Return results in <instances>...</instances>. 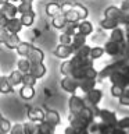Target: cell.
<instances>
[{"label":"cell","mask_w":129,"mask_h":134,"mask_svg":"<svg viewBox=\"0 0 129 134\" xmlns=\"http://www.w3.org/2000/svg\"><path fill=\"white\" fill-rule=\"evenodd\" d=\"M58 41H60V45H65V46H71L72 43V36L67 35V34L62 32L60 36H58Z\"/></svg>","instance_id":"f35d334b"},{"label":"cell","mask_w":129,"mask_h":134,"mask_svg":"<svg viewBox=\"0 0 129 134\" xmlns=\"http://www.w3.org/2000/svg\"><path fill=\"white\" fill-rule=\"evenodd\" d=\"M128 14H129V11H128Z\"/></svg>","instance_id":"91938a15"},{"label":"cell","mask_w":129,"mask_h":134,"mask_svg":"<svg viewBox=\"0 0 129 134\" xmlns=\"http://www.w3.org/2000/svg\"><path fill=\"white\" fill-rule=\"evenodd\" d=\"M89 53H90V46L89 45H83L82 48H79L78 50H75V56L78 59H89Z\"/></svg>","instance_id":"836d02e7"},{"label":"cell","mask_w":129,"mask_h":134,"mask_svg":"<svg viewBox=\"0 0 129 134\" xmlns=\"http://www.w3.org/2000/svg\"><path fill=\"white\" fill-rule=\"evenodd\" d=\"M11 129V123L7 119H2L0 120V134H7Z\"/></svg>","instance_id":"74e56055"},{"label":"cell","mask_w":129,"mask_h":134,"mask_svg":"<svg viewBox=\"0 0 129 134\" xmlns=\"http://www.w3.org/2000/svg\"><path fill=\"white\" fill-rule=\"evenodd\" d=\"M47 71V67L44 66V63H31V67H29V74H32L36 80L42 78Z\"/></svg>","instance_id":"9c48e42d"},{"label":"cell","mask_w":129,"mask_h":134,"mask_svg":"<svg viewBox=\"0 0 129 134\" xmlns=\"http://www.w3.org/2000/svg\"><path fill=\"white\" fill-rule=\"evenodd\" d=\"M72 70H74V66H72V63H71L69 59H68V60H64V62H62L60 71H61V74L64 75V77H71Z\"/></svg>","instance_id":"1f68e13d"},{"label":"cell","mask_w":129,"mask_h":134,"mask_svg":"<svg viewBox=\"0 0 129 134\" xmlns=\"http://www.w3.org/2000/svg\"><path fill=\"white\" fill-rule=\"evenodd\" d=\"M96 84H97V80H90V78H86V80H78V88L81 91H83L85 94H87L89 91L94 90L96 88Z\"/></svg>","instance_id":"4fadbf2b"},{"label":"cell","mask_w":129,"mask_h":134,"mask_svg":"<svg viewBox=\"0 0 129 134\" xmlns=\"http://www.w3.org/2000/svg\"><path fill=\"white\" fill-rule=\"evenodd\" d=\"M54 54H56V57L58 59H64V60H68V59L72 57L74 54V50L71 46H65V45H58L56 50H54Z\"/></svg>","instance_id":"ba28073f"},{"label":"cell","mask_w":129,"mask_h":134,"mask_svg":"<svg viewBox=\"0 0 129 134\" xmlns=\"http://www.w3.org/2000/svg\"><path fill=\"white\" fill-rule=\"evenodd\" d=\"M21 24L22 27H31V25L35 23V11L32 13H27V14H21Z\"/></svg>","instance_id":"f546056e"},{"label":"cell","mask_w":129,"mask_h":134,"mask_svg":"<svg viewBox=\"0 0 129 134\" xmlns=\"http://www.w3.org/2000/svg\"><path fill=\"white\" fill-rule=\"evenodd\" d=\"M8 36H10V32L6 28H0V43H4Z\"/></svg>","instance_id":"7bdbcfd3"},{"label":"cell","mask_w":129,"mask_h":134,"mask_svg":"<svg viewBox=\"0 0 129 134\" xmlns=\"http://www.w3.org/2000/svg\"><path fill=\"white\" fill-rule=\"evenodd\" d=\"M103 48H104V52L111 57H115V59L126 57V50H128L126 43H115L112 41H107Z\"/></svg>","instance_id":"6da1fadb"},{"label":"cell","mask_w":129,"mask_h":134,"mask_svg":"<svg viewBox=\"0 0 129 134\" xmlns=\"http://www.w3.org/2000/svg\"><path fill=\"white\" fill-rule=\"evenodd\" d=\"M85 106H86V102L83 98H81V96L76 95V94L71 95V98L68 100L69 115H78V113H81L83 109H85Z\"/></svg>","instance_id":"3957f363"},{"label":"cell","mask_w":129,"mask_h":134,"mask_svg":"<svg viewBox=\"0 0 129 134\" xmlns=\"http://www.w3.org/2000/svg\"><path fill=\"white\" fill-rule=\"evenodd\" d=\"M118 100H119V103L121 105H124V106H129V96L128 95H121L119 98H118Z\"/></svg>","instance_id":"bcb514c9"},{"label":"cell","mask_w":129,"mask_h":134,"mask_svg":"<svg viewBox=\"0 0 129 134\" xmlns=\"http://www.w3.org/2000/svg\"><path fill=\"white\" fill-rule=\"evenodd\" d=\"M3 119V116H2V113H0V120H2Z\"/></svg>","instance_id":"9f6ffc18"},{"label":"cell","mask_w":129,"mask_h":134,"mask_svg":"<svg viewBox=\"0 0 129 134\" xmlns=\"http://www.w3.org/2000/svg\"><path fill=\"white\" fill-rule=\"evenodd\" d=\"M82 131L79 129H76V127H74V126H68V127L65 129V131H64V134H81Z\"/></svg>","instance_id":"f6af8a7d"},{"label":"cell","mask_w":129,"mask_h":134,"mask_svg":"<svg viewBox=\"0 0 129 134\" xmlns=\"http://www.w3.org/2000/svg\"><path fill=\"white\" fill-rule=\"evenodd\" d=\"M10 3H17V2H22V0H8Z\"/></svg>","instance_id":"f5cc1de1"},{"label":"cell","mask_w":129,"mask_h":134,"mask_svg":"<svg viewBox=\"0 0 129 134\" xmlns=\"http://www.w3.org/2000/svg\"><path fill=\"white\" fill-rule=\"evenodd\" d=\"M110 41L115 42V43H125V31H124V28L117 27L115 29H112L111 35H110Z\"/></svg>","instance_id":"e0dca14e"},{"label":"cell","mask_w":129,"mask_h":134,"mask_svg":"<svg viewBox=\"0 0 129 134\" xmlns=\"http://www.w3.org/2000/svg\"><path fill=\"white\" fill-rule=\"evenodd\" d=\"M101 98H103V91L101 90H92L89 91L87 94H85V102L86 105H90V106H97V105L101 102Z\"/></svg>","instance_id":"5b68a950"},{"label":"cell","mask_w":129,"mask_h":134,"mask_svg":"<svg viewBox=\"0 0 129 134\" xmlns=\"http://www.w3.org/2000/svg\"><path fill=\"white\" fill-rule=\"evenodd\" d=\"M18 8V13L20 14H27V13H32L33 11V4H32V0H22L20 3V6H17Z\"/></svg>","instance_id":"4316f807"},{"label":"cell","mask_w":129,"mask_h":134,"mask_svg":"<svg viewBox=\"0 0 129 134\" xmlns=\"http://www.w3.org/2000/svg\"><path fill=\"white\" fill-rule=\"evenodd\" d=\"M46 14L49 17H56L58 14H61V6L56 2H51V3H47L46 4Z\"/></svg>","instance_id":"ffe728a7"},{"label":"cell","mask_w":129,"mask_h":134,"mask_svg":"<svg viewBox=\"0 0 129 134\" xmlns=\"http://www.w3.org/2000/svg\"><path fill=\"white\" fill-rule=\"evenodd\" d=\"M126 57L129 59V46H128V50H126Z\"/></svg>","instance_id":"11a10c76"},{"label":"cell","mask_w":129,"mask_h":134,"mask_svg":"<svg viewBox=\"0 0 129 134\" xmlns=\"http://www.w3.org/2000/svg\"><path fill=\"white\" fill-rule=\"evenodd\" d=\"M8 81H10V84L12 87H17V85H21L22 84V73L18 70H14L11 71V74L8 75Z\"/></svg>","instance_id":"7402d4cb"},{"label":"cell","mask_w":129,"mask_h":134,"mask_svg":"<svg viewBox=\"0 0 129 134\" xmlns=\"http://www.w3.org/2000/svg\"><path fill=\"white\" fill-rule=\"evenodd\" d=\"M2 15H3V14H2V11H0V17H2Z\"/></svg>","instance_id":"6f0895ef"},{"label":"cell","mask_w":129,"mask_h":134,"mask_svg":"<svg viewBox=\"0 0 129 134\" xmlns=\"http://www.w3.org/2000/svg\"><path fill=\"white\" fill-rule=\"evenodd\" d=\"M72 4H74V3H68V2L60 4V6H61V14H67L68 11L72 10Z\"/></svg>","instance_id":"ee69618b"},{"label":"cell","mask_w":129,"mask_h":134,"mask_svg":"<svg viewBox=\"0 0 129 134\" xmlns=\"http://www.w3.org/2000/svg\"><path fill=\"white\" fill-rule=\"evenodd\" d=\"M119 8H121V11H129V0H124Z\"/></svg>","instance_id":"c3c4849f"},{"label":"cell","mask_w":129,"mask_h":134,"mask_svg":"<svg viewBox=\"0 0 129 134\" xmlns=\"http://www.w3.org/2000/svg\"><path fill=\"white\" fill-rule=\"evenodd\" d=\"M117 126L124 130H129V116H125V117H121V119H118V121H117Z\"/></svg>","instance_id":"ab89813d"},{"label":"cell","mask_w":129,"mask_h":134,"mask_svg":"<svg viewBox=\"0 0 129 134\" xmlns=\"http://www.w3.org/2000/svg\"><path fill=\"white\" fill-rule=\"evenodd\" d=\"M108 78H110L111 84H115V85H119V87H122V88H128L129 87L126 78H125L124 75L119 73V71H114V73H112Z\"/></svg>","instance_id":"9a60e30c"},{"label":"cell","mask_w":129,"mask_h":134,"mask_svg":"<svg viewBox=\"0 0 129 134\" xmlns=\"http://www.w3.org/2000/svg\"><path fill=\"white\" fill-rule=\"evenodd\" d=\"M97 117H100V120L106 124H110L112 127L117 126V121H118V117H117L115 112H111L108 109H99V115Z\"/></svg>","instance_id":"277c9868"},{"label":"cell","mask_w":129,"mask_h":134,"mask_svg":"<svg viewBox=\"0 0 129 134\" xmlns=\"http://www.w3.org/2000/svg\"><path fill=\"white\" fill-rule=\"evenodd\" d=\"M27 59H28L31 63H43V60H44V53L42 52L39 48H35V46H33V48L31 49V52L28 53Z\"/></svg>","instance_id":"7c38bea8"},{"label":"cell","mask_w":129,"mask_h":134,"mask_svg":"<svg viewBox=\"0 0 129 134\" xmlns=\"http://www.w3.org/2000/svg\"><path fill=\"white\" fill-rule=\"evenodd\" d=\"M6 29L10 34H14V35H17V34L21 32V29H22V24H21L20 18H10L8 20V23L6 25Z\"/></svg>","instance_id":"5bb4252c"},{"label":"cell","mask_w":129,"mask_h":134,"mask_svg":"<svg viewBox=\"0 0 129 134\" xmlns=\"http://www.w3.org/2000/svg\"><path fill=\"white\" fill-rule=\"evenodd\" d=\"M100 27L101 29H108V31H112L117 27H119V23L115 20H110V18H103L100 20Z\"/></svg>","instance_id":"484cf974"},{"label":"cell","mask_w":129,"mask_h":134,"mask_svg":"<svg viewBox=\"0 0 129 134\" xmlns=\"http://www.w3.org/2000/svg\"><path fill=\"white\" fill-rule=\"evenodd\" d=\"M64 15H65V18H67V23H78V21H79L78 14L74 11V8L71 11H68L67 14H64Z\"/></svg>","instance_id":"60d3db41"},{"label":"cell","mask_w":129,"mask_h":134,"mask_svg":"<svg viewBox=\"0 0 129 134\" xmlns=\"http://www.w3.org/2000/svg\"><path fill=\"white\" fill-rule=\"evenodd\" d=\"M94 134H99V133H94Z\"/></svg>","instance_id":"680465c9"},{"label":"cell","mask_w":129,"mask_h":134,"mask_svg":"<svg viewBox=\"0 0 129 134\" xmlns=\"http://www.w3.org/2000/svg\"><path fill=\"white\" fill-rule=\"evenodd\" d=\"M6 3H8V0H0V7H2V6H4Z\"/></svg>","instance_id":"f907efd6"},{"label":"cell","mask_w":129,"mask_h":134,"mask_svg":"<svg viewBox=\"0 0 129 134\" xmlns=\"http://www.w3.org/2000/svg\"><path fill=\"white\" fill-rule=\"evenodd\" d=\"M99 75V71L94 69L93 66L90 67H78V69H74L72 73H71V77L78 80H86V78H90V80H96Z\"/></svg>","instance_id":"7a4b0ae2"},{"label":"cell","mask_w":129,"mask_h":134,"mask_svg":"<svg viewBox=\"0 0 129 134\" xmlns=\"http://www.w3.org/2000/svg\"><path fill=\"white\" fill-rule=\"evenodd\" d=\"M17 67H18V71H21L22 74H27V73H29L31 62H29L27 57H22V59H20V60H18V64H17Z\"/></svg>","instance_id":"d6a6232c"},{"label":"cell","mask_w":129,"mask_h":134,"mask_svg":"<svg viewBox=\"0 0 129 134\" xmlns=\"http://www.w3.org/2000/svg\"><path fill=\"white\" fill-rule=\"evenodd\" d=\"M106 52H104L103 46H94V48H90V53H89V59L90 60H97V59H101Z\"/></svg>","instance_id":"83f0119b"},{"label":"cell","mask_w":129,"mask_h":134,"mask_svg":"<svg viewBox=\"0 0 129 134\" xmlns=\"http://www.w3.org/2000/svg\"><path fill=\"white\" fill-rule=\"evenodd\" d=\"M64 34L69 36H74L75 34H78V23H67L64 27Z\"/></svg>","instance_id":"e575fe53"},{"label":"cell","mask_w":129,"mask_h":134,"mask_svg":"<svg viewBox=\"0 0 129 134\" xmlns=\"http://www.w3.org/2000/svg\"><path fill=\"white\" fill-rule=\"evenodd\" d=\"M0 11H2V14L6 15L8 20H10V18H15L17 14H18V8H17V6L14 3H10V2L0 7Z\"/></svg>","instance_id":"8fae6325"},{"label":"cell","mask_w":129,"mask_h":134,"mask_svg":"<svg viewBox=\"0 0 129 134\" xmlns=\"http://www.w3.org/2000/svg\"><path fill=\"white\" fill-rule=\"evenodd\" d=\"M72 8H74V11L78 14L79 21L86 20V17H87V8L83 6V4H81V3H74V4H72Z\"/></svg>","instance_id":"d4e9b609"},{"label":"cell","mask_w":129,"mask_h":134,"mask_svg":"<svg viewBox=\"0 0 129 134\" xmlns=\"http://www.w3.org/2000/svg\"><path fill=\"white\" fill-rule=\"evenodd\" d=\"M28 119L32 121V123H40L44 119V112L39 108H29L28 109Z\"/></svg>","instance_id":"30bf717a"},{"label":"cell","mask_w":129,"mask_h":134,"mask_svg":"<svg viewBox=\"0 0 129 134\" xmlns=\"http://www.w3.org/2000/svg\"><path fill=\"white\" fill-rule=\"evenodd\" d=\"M8 23V18L6 15H2L0 17V28H6V25Z\"/></svg>","instance_id":"681fc988"},{"label":"cell","mask_w":129,"mask_h":134,"mask_svg":"<svg viewBox=\"0 0 129 134\" xmlns=\"http://www.w3.org/2000/svg\"><path fill=\"white\" fill-rule=\"evenodd\" d=\"M51 25L56 29H64V27L67 25V18L64 14H58L56 17L51 18Z\"/></svg>","instance_id":"cb8c5ba5"},{"label":"cell","mask_w":129,"mask_h":134,"mask_svg":"<svg viewBox=\"0 0 129 134\" xmlns=\"http://www.w3.org/2000/svg\"><path fill=\"white\" fill-rule=\"evenodd\" d=\"M20 96L25 100H31L33 96H35V90H33V87L22 85L20 90Z\"/></svg>","instance_id":"603a6c76"},{"label":"cell","mask_w":129,"mask_h":134,"mask_svg":"<svg viewBox=\"0 0 129 134\" xmlns=\"http://www.w3.org/2000/svg\"><path fill=\"white\" fill-rule=\"evenodd\" d=\"M111 95L114 96V98H119L121 95H124V92H125V88L122 87H119V85H115V84H112L111 85Z\"/></svg>","instance_id":"8d00e7d4"},{"label":"cell","mask_w":129,"mask_h":134,"mask_svg":"<svg viewBox=\"0 0 129 134\" xmlns=\"http://www.w3.org/2000/svg\"><path fill=\"white\" fill-rule=\"evenodd\" d=\"M86 39H87V36L81 35V34H75V35L72 36V43H71V48H72L74 53H75V50H78L79 48H82L83 45H86Z\"/></svg>","instance_id":"d6986e66"},{"label":"cell","mask_w":129,"mask_h":134,"mask_svg":"<svg viewBox=\"0 0 129 134\" xmlns=\"http://www.w3.org/2000/svg\"><path fill=\"white\" fill-rule=\"evenodd\" d=\"M124 94L129 96V87H128V88H125V92H124Z\"/></svg>","instance_id":"816d5d0a"},{"label":"cell","mask_w":129,"mask_h":134,"mask_svg":"<svg viewBox=\"0 0 129 134\" xmlns=\"http://www.w3.org/2000/svg\"><path fill=\"white\" fill-rule=\"evenodd\" d=\"M81 134H90V133H89V131H87V130H83V131H82Z\"/></svg>","instance_id":"db71d44e"},{"label":"cell","mask_w":129,"mask_h":134,"mask_svg":"<svg viewBox=\"0 0 129 134\" xmlns=\"http://www.w3.org/2000/svg\"><path fill=\"white\" fill-rule=\"evenodd\" d=\"M36 81L37 80L33 77L32 74H22V85H28V87H35L36 85Z\"/></svg>","instance_id":"d590c367"},{"label":"cell","mask_w":129,"mask_h":134,"mask_svg":"<svg viewBox=\"0 0 129 134\" xmlns=\"http://www.w3.org/2000/svg\"><path fill=\"white\" fill-rule=\"evenodd\" d=\"M61 88L65 92L74 95V94H76V90H78V81L72 77H64L61 80Z\"/></svg>","instance_id":"8992f818"},{"label":"cell","mask_w":129,"mask_h":134,"mask_svg":"<svg viewBox=\"0 0 129 134\" xmlns=\"http://www.w3.org/2000/svg\"><path fill=\"white\" fill-rule=\"evenodd\" d=\"M93 32V24L87 20H82L81 23H78V34L85 36H89Z\"/></svg>","instance_id":"2e32d148"},{"label":"cell","mask_w":129,"mask_h":134,"mask_svg":"<svg viewBox=\"0 0 129 134\" xmlns=\"http://www.w3.org/2000/svg\"><path fill=\"white\" fill-rule=\"evenodd\" d=\"M110 134H128V133H126V130H124V129L118 127V126H115V127L111 129V133Z\"/></svg>","instance_id":"7dc6e473"},{"label":"cell","mask_w":129,"mask_h":134,"mask_svg":"<svg viewBox=\"0 0 129 134\" xmlns=\"http://www.w3.org/2000/svg\"><path fill=\"white\" fill-rule=\"evenodd\" d=\"M14 91V87L10 84L7 77H0V92L2 94H10Z\"/></svg>","instance_id":"f1b7e54d"},{"label":"cell","mask_w":129,"mask_h":134,"mask_svg":"<svg viewBox=\"0 0 129 134\" xmlns=\"http://www.w3.org/2000/svg\"><path fill=\"white\" fill-rule=\"evenodd\" d=\"M43 121H44V123H47L50 127L56 129L57 126L60 124L61 117H60V115H58V112H56V110H46Z\"/></svg>","instance_id":"52a82bcc"},{"label":"cell","mask_w":129,"mask_h":134,"mask_svg":"<svg viewBox=\"0 0 129 134\" xmlns=\"http://www.w3.org/2000/svg\"><path fill=\"white\" fill-rule=\"evenodd\" d=\"M33 48V46L29 43V42H24V41H21L20 42V45L17 46V53L20 54V56H22V57H27L28 56V53L31 52V49Z\"/></svg>","instance_id":"44dd1931"},{"label":"cell","mask_w":129,"mask_h":134,"mask_svg":"<svg viewBox=\"0 0 129 134\" xmlns=\"http://www.w3.org/2000/svg\"><path fill=\"white\" fill-rule=\"evenodd\" d=\"M20 42H21V39L18 38V35L10 34V36L7 38V41L4 42V45H6L8 49H17V46L20 45Z\"/></svg>","instance_id":"4dcf8cb0"},{"label":"cell","mask_w":129,"mask_h":134,"mask_svg":"<svg viewBox=\"0 0 129 134\" xmlns=\"http://www.w3.org/2000/svg\"><path fill=\"white\" fill-rule=\"evenodd\" d=\"M121 8L117 7V6H110L104 10V18H110V20H115L118 21L119 17H121Z\"/></svg>","instance_id":"ac0fdd59"},{"label":"cell","mask_w":129,"mask_h":134,"mask_svg":"<svg viewBox=\"0 0 129 134\" xmlns=\"http://www.w3.org/2000/svg\"><path fill=\"white\" fill-rule=\"evenodd\" d=\"M117 71H119V73L122 74L125 78H126V81H128V84H129V63H126V64L122 66L121 69H118Z\"/></svg>","instance_id":"b9f144b4"}]
</instances>
